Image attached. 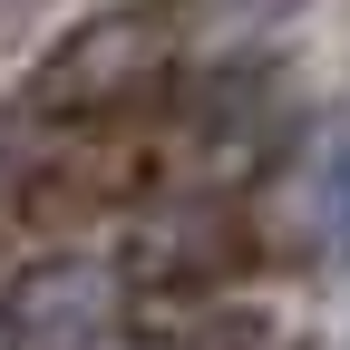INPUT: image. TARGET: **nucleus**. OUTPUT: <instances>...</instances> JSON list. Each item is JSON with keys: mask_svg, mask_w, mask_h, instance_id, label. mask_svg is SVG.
<instances>
[{"mask_svg": "<svg viewBox=\"0 0 350 350\" xmlns=\"http://www.w3.org/2000/svg\"><path fill=\"white\" fill-rule=\"evenodd\" d=\"M292 214H301V243L340 273L350 262V117H331V137L312 146V165L292 185Z\"/></svg>", "mask_w": 350, "mask_h": 350, "instance_id": "1", "label": "nucleus"}]
</instances>
